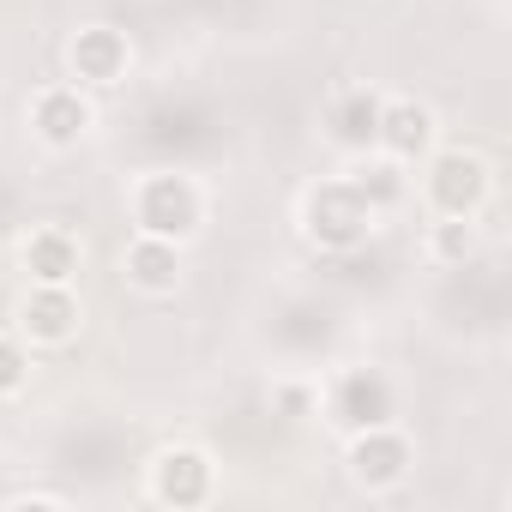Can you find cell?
Returning a JSON list of instances; mask_svg holds the SVG:
<instances>
[{
  "instance_id": "cell-17",
  "label": "cell",
  "mask_w": 512,
  "mask_h": 512,
  "mask_svg": "<svg viewBox=\"0 0 512 512\" xmlns=\"http://www.w3.org/2000/svg\"><path fill=\"white\" fill-rule=\"evenodd\" d=\"M7 506H13V512H31V506H49V512H61V506H67V494H13Z\"/></svg>"
},
{
  "instance_id": "cell-3",
  "label": "cell",
  "mask_w": 512,
  "mask_h": 512,
  "mask_svg": "<svg viewBox=\"0 0 512 512\" xmlns=\"http://www.w3.org/2000/svg\"><path fill=\"white\" fill-rule=\"evenodd\" d=\"M127 211H133V229L139 235H163V241H193L211 217V193L199 187V175L187 169H145L127 193Z\"/></svg>"
},
{
  "instance_id": "cell-11",
  "label": "cell",
  "mask_w": 512,
  "mask_h": 512,
  "mask_svg": "<svg viewBox=\"0 0 512 512\" xmlns=\"http://www.w3.org/2000/svg\"><path fill=\"white\" fill-rule=\"evenodd\" d=\"M434 145H440V115L422 97H386L380 103V133H374V151L380 157L416 169Z\"/></svg>"
},
{
  "instance_id": "cell-6",
  "label": "cell",
  "mask_w": 512,
  "mask_h": 512,
  "mask_svg": "<svg viewBox=\"0 0 512 512\" xmlns=\"http://www.w3.org/2000/svg\"><path fill=\"white\" fill-rule=\"evenodd\" d=\"M145 494L157 506H175V512H193L217 494V458L193 440H169L145 458Z\"/></svg>"
},
{
  "instance_id": "cell-9",
  "label": "cell",
  "mask_w": 512,
  "mask_h": 512,
  "mask_svg": "<svg viewBox=\"0 0 512 512\" xmlns=\"http://www.w3.org/2000/svg\"><path fill=\"white\" fill-rule=\"evenodd\" d=\"M127 73H133V43H127V31H115V25H79V31L67 37V79L85 85L91 97L127 85Z\"/></svg>"
},
{
  "instance_id": "cell-7",
  "label": "cell",
  "mask_w": 512,
  "mask_h": 512,
  "mask_svg": "<svg viewBox=\"0 0 512 512\" xmlns=\"http://www.w3.org/2000/svg\"><path fill=\"white\" fill-rule=\"evenodd\" d=\"M25 121L37 133V145L49 151H79L91 133H97V97L73 79H55V85H37L31 103H25Z\"/></svg>"
},
{
  "instance_id": "cell-12",
  "label": "cell",
  "mask_w": 512,
  "mask_h": 512,
  "mask_svg": "<svg viewBox=\"0 0 512 512\" xmlns=\"http://www.w3.org/2000/svg\"><path fill=\"white\" fill-rule=\"evenodd\" d=\"M19 266H25V284H79V272H85V241L67 223H37L19 241Z\"/></svg>"
},
{
  "instance_id": "cell-15",
  "label": "cell",
  "mask_w": 512,
  "mask_h": 512,
  "mask_svg": "<svg viewBox=\"0 0 512 512\" xmlns=\"http://www.w3.org/2000/svg\"><path fill=\"white\" fill-rule=\"evenodd\" d=\"M350 181L362 187V199L386 217V211H398L404 199H410V169L404 163H392V157H380V151H368V157H356V169H350Z\"/></svg>"
},
{
  "instance_id": "cell-13",
  "label": "cell",
  "mask_w": 512,
  "mask_h": 512,
  "mask_svg": "<svg viewBox=\"0 0 512 512\" xmlns=\"http://www.w3.org/2000/svg\"><path fill=\"white\" fill-rule=\"evenodd\" d=\"M380 91H368V85H350V91H338L332 97V109H326V139L344 151V157H368L374 151V133H380Z\"/></svg>"
},
{
  "instance_id": "cell-4",
  "label": "cell",
  "mask_w": 512,
  "mask_h": 512,
  "mask_svg": "<svg viewBox=\"0 0 512 512\" xmlns=\"http://www.w3.org/2000/svg\"><path fill=\"white\" fill-rule=\"evenodd\" d=\"M320 416H326V428L338 440L344 434H362V428H380V422H398V386H392L386 368L350 362V368H338L320 386Z\"/></svg>"
},
{
  "instance_id": "cell-14",
  "label": "cell",
  "mask_w": 512,
  "mask_h": 512,
  "mask_svg": "<svg viewBox=\"0 0 512 512\" xmlns=\"http://www.w3.org/2000/svg\"><path fill=\"white\" fill-rule=\"evenodd\" d=\"M422 253L434 266H464L482 253V217H428L422 229Z\"/></svg>"
},
{
  "instance_id": "cell-16",
  "label": "cell",
  "mask_w": 512,
  "mask_h": 512,
  "mask_svg": "<svg viewBox=\"0 0 512 512\" xmlns=\"http://www.w3.org/2000/svg\"><path fill=\"white\" fill-rule=\"evenodd\" d=\"M31 374H37V350L19 332H0V404L19 398L31 386Z\"/></svg>"
},
{
  "instance_id": "cell-8",
  "label": "cell",
  "mask_w": 512,
  "mask_h": 512,
  "mask_svg": "<svg viewBox=\"0 0 512 512\" xmlns=\"http://www.w3.org/2000/svg\"><path fill=\"white\" fill-rule=\"evenodd\" d=\"M13 332H19L31 350H67V344L85 332V302H79V290H73V284H25Z\"/></svg>"
},
{
  "instance_id": "cell-2",
  "label": "cell",
  "mask_w": 512,
  "mask_h": 512,
  "mask_svg": "<svg viewBox=\"0 0 512 512\" xmlns=\"http://www.w3.org/2000/svg\"><path fill=\"white\" fill-rule=\"evenodd\" d=\"M410 187H422L428 217H482L494 199V163L476 145H434L416 163Z\"/></svg>"
},
{
  "instance_id": "cell-1",
  "label": "cell",
  "mask_w": 512,
  "mask_h": 512,
  "mask_svg": "<svg viewBox=\"0 0 512 512\" xmlns=\"http://www.w3.org/2000/svg\"><path fill=\"white\" fill-rule=\"evenodd\" d=\"M296 223H302L308 247H320V253H356L380 229V211L362 199V187L350 175H320V181L302 187Z\"/></svg>"
},
{
  "instance_id": "cell-10",
  "label": "cell",
  "mask_w": 512,
  "mask_h": 512,
  "mask_svg": "<svg viewBox=\"0 0 512 512\" xmlns=\"http://www.w3.org/2000/svg\"><path fill=\"white\" fill-rule=\"evenodd\" d=\"M121 278H127V290H139L145 302H169V296L187 284V247L133 229V241L121 247Z\"/></svg>"
},
{
  "instance_id": "cell-5",
  "label": "cell",
  "mask_w": 512,
  "mask_h": 512,
  "mask_svg": "<svg viewBox=\"0 0 512 512\" xmlns=\"http://www.w3.org/2000/svg\"><path fill=\"white\" fill-rule=\"evenodd\" d=\"M416 470V440L398 428V422H380V428H362V434H344V476L362 488V494H398Z\"/></svg>"
}]
</instances>
